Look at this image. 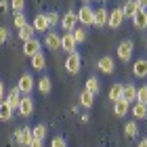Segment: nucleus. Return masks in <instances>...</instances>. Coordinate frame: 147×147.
<instances>
[{"label": "nucleus", "instance_id": "nucleus-1", "mask_svg": "<svg viewBox=\"0 0 147 147\" xmlns=\"http://www.w3.org/2000/svg\"><path fill=\"white\" fill-rule=\"evenodd\" d=\"M118 59L120 61H130L132 53H135V42L132 40H122V42L118 44Z\"/></svg>", "mask_w": 147, "mask_h": 147}, {"label": "nucleus", "instance_id": "nucleus-2", "mask_svg": "<svg viewBox=\"0 0 147 147\" xmlns=\"http://www.w3.org/2000/svg\"><path fill=\"white\" fill-rule=\"evenodd\" d=\"M17 88H19V92H21V95H30V92L36 88L34 76H32V74H23V76L19 78V82H17Z\"/></svg>", "mask_w": 147, "mask_h": 147}, {"label": "nucleus", "instance_id": "nucleus-3", "mask_svg": "<svg viewBox=\"0 0 147 147\" xmlns=\"http://www.w3.org/2000/svg\"><path fill=\"white\" fill-rule=\"evenodd\" d=\"M44 46L49 51H59L61 49V34L55 32V30H49L46 36H44Z\"/></svg>", "mask_w": 147, "mask_h": 147}, {"label": "nucleus", "instance_id": "nucleus-4", "mask_svg": "<svg viewBox=\"0 0 147 147\" xmlns=\"http://www.w3.org/2000/svg\"><path fill=\"white\" fill-rule=\"evenodd\" d=\"M92 21H95V11H92L88 4H84L82 9L78 11V23L82 25V28H86V25H92Z\"/></svg>", "mask_w": 147, "mask_h": 147}, {"label": "nucleus", "instance_id": "nucleus-5", "mask_svg": "<svg viewBox=\"0 0 147 147\" xmlns=\"http://www.w3.org/2000/svg\"><path fill=\"white\" fill-rule=\"evenodd\" d=\"M65 69L69 74H80V69H82V57H80L78 53L67 55V59H65Z\"/></svg>", "mask_w": 147, "mask_h": 147}, {"label": "nucleus", "instance_id": "nucleus-6", "mask_svg": "<svg viewBox=\"0 0 147 147\" xmlns=\"http://www.w3.org/2000/svg\"><path fill=\"white\" fill-rule=\"evenodd\" d=\"M17 111L21 113L23 118H30L32 113H34V99H32L30 95H23V97H21V101H19Z\"/></svg>", "mask_w": 147, "mask_h": 147}, {"label": "nucleus", "instance_id": "nucleus-7", "mask_svg": "<svg viewBox=\"0 0 147 147\" xmlns=\"http://www.w3.org/2000/svg\"><path fill=\"white\" fill-rule=\"evenodd\" d=\"M61 28H63L65 32H71L74 28H78V13H76V11H67V13L61 17Z\"/></svg>", "mask_w": 147, "mask_h": 147}, {"label": "nucleus", "instance_id": "nucleus-8", "mask_svg": "<svg viewBox=\"0 0 147 147\" xmlns=\"http://www.w3.org/2000/svg\"><path fill=\"white\" fill-rule=\"evenodd\" d=\"M32 128L30 126H23V128H19V130H15V141H17V145H23V147H28L30 143H32Z\"/></svg>", "mask_w": 147, "mask_h": 147}, {"label": "nucleus", "instance_id": "nucleus-9", "mask_svg": "<svg viewBox=\"0 0 147 147\" xmlns=\"http://www.w3.org/2000/svg\"><path fill=\"white\" fill-rule=\"evenodd\" d=\"M124 13H122V6H118V9H113L111 13H109V19H107V25H109V28L111 30H118L120 28V25H122L124 23Z\"/></svg>", "mask_w": 147, "mask_h": 147}, {"label": "nucleus", "instance_id": "nucleus-10", "mask_svg": "<svg viewBox=\"0 0 147 147\" xmlns=\"http://www.w3.org/2000/svg\"><path fill=\"white\" fill-rule=\"evenodd\" d=\"M97 69L101 74H113L116 71V61H113L109 55H105V57H101L97 61Z\"/></svg>", "mask_w": 147, "mask_h": 147}, {"label": "nucleus", "instance_id": "nucleus-11", "mask_svg": "<svg viewBox=\"0 0 147 147\" xmlns=\"http://www.w3.org/2000/svg\"><path fill=\"white\" fill-rule=\"evenodd\" d=\"M42 51V42L40 40H36V38H32V40H28V42H23V55L25 57H34L36 53H40Z\"/></svg>", "mask_w": 147, "mask_h": 147}, {"label": "nucleus", "instance_id": "nucleus-12", "mask_svg": "<svg viewBox=\"0 0 147 147\" xmlns=\"http://www.w3.org/2000/svg\"><path fill=\"white\" fill-rule=\"evenodd\" d=\"M76 40H74V36H71V32H63L61 34V51H65V53H76Z\"/></svg>", "mask_w": 147, "mask_h": 147}, {"label": "nucleus", "instance_id": "nucleus-13", "mask_svg": "<svg viewBox=\"0 0 147 147\" xmlns=\"http://www.w3.org/2000/svg\"><path fill=\"white\" fill-rule=\"evenodd\" d=\"M21 97H23V95L19 92V88L15 86V88H11V92H9V95L4 97V103L9 105V107H11L13 111H15V109L19 107V101H21Z\"/></svg>", "mask_w": 147, "mask_h": 147}, {"label": "nucleus", "instance_id": "nucleus-14", "mask_svg": "<svg viewBox=\"0 0 147 147\" xmlns=\"http://www.w3.org/2000/svg\"><path fill=\"white\" fill-rule=\"evenodd\" d=\"M107 19H109V11L101 6V9L95 11V21H92V25H97V28H105V25H107Z\"/></svg>", "mask_w": 147, "mask_h": 147}, {"label": "nucleus", "instance_id": "nucleus-15", "mask_svg": "<svg viewBox=\"0 0 147 147\" xmlns=\"http://www.w3.org/2000/svg\"><path fill=\"white\" fill-rule=\"evenodd\" d=\"M132 23H135L137 30H145L147 28V11L145 9H139L135 15H132Z\"/></svg>", "mask_w": 147, "mask_h": 147}, {"label": "nucleus", "instance_id": "nucleus-16", "mask_svg": "<svg viewBox=\"0 0 147 147\" xmlns=\"http://www.w3.org/2000/svg\"><path fill=\"white\" fill-rule=\"evenodd\" d=\"M122 99L126 103H135L137 101V86L135 84H124L122 86Z\"/></svg>", "mask_w": 147, "mask_h": 147}, {"label": "nucleus", "instance_id": "nucleus-17", "mask_svg": "<svg viewBox=\"0 0 147 147\" xmlns=\"http://www.w3.org/2000/svg\"><path fill=\"white\" fill-rule=\"evenodd\" d=\"M32 28H34V32H49V21H46V15H36L34 17V21H32Z\"/></svg>", "mask_w": 147, "mask_h": 147}, {"label": "nucleus", "instance_id": "nucleus-18", "mask_svg": "<svg viewBox=\"0 0 147 147\" xmlns=\"http://www.w3.org/2000/svg\"><path fill=\"white\" fill-rule=\"evenodd\" d=\"M132 74L137 78H145L147 76V59H137L132 63Z\"/></svg>", "mask_w": 147, "mask_h": 147}, {"label": "nucleus", "instance_id": "nucleus-19", "mask_svg": "<svg viewBox=\"0 0 147 147\" xmlns=\"http://www.w3.org/2000/svg\"><path fill=\"white\" fill-rule=\"evenodd\" d=\"M36 88L40 90V95H49V92L53 90V82H51V78L49 76H42L36 82Z\"/></svg>", "mask_w": 147, "mask_h": 147}, {"label": "nucleus", "instance_id": "nucleus-20", "mask_svg": "<svg viewBox=\"0 0 147 147\" xmlns=\"http://www.w3.org/2000/svg\"><path fill=\"white\" fill-rule=\"evenodd\" d=\"M128 109H130V103H126L124 99H118V101L113 103V113H116L118 118H124L126 113H128Z\"/></svg>", "mask_w": 147, "mask_h": 147}, {"label": "nucleus", "instance_id": "nucleus-21", "mask_svg": "<svg viewBox=\"0 0 147 147\" xmlns=\"http://www.w3.org/2000/svg\"><path fill=\"white\" fill-rule=\"evenodd\" d=\"M44 67H46V57H44V53L40 51V53H36V55L32 57V69L42 71Z\"/></svg>", "mask_w": 147, "mask_h": 147}, {"label": "nucleus", "instance_id": "nucleus-22", "mask_svg": "<svg viewBox=\"0 0 147 147\" xmlns=\"http://www.w3.org/2000/svg\"><path fill=\"white\" fill-rule=\"evenodd\" d=\"M99 90H101V82H99V78L90 76L88 80H86V92H90L92 97L99 95Z\"/></svg>", "mask_w": 147, "mask_h": 147}, {"label": "nucleus", "instance_id": "nucleus-23", "mask_svg": "<svg viewBox=\"0 0 147 147\" xmlns=\"http://www.w3.org/2000/svg\"><path fill=\"white\" fill-rule=\"evenodd\" d=\"M78 101H80V105H82V107L90 109V107H92V103H95V97H92L90 92L82 90V92H80V97H78Z\"/></svg>", "mask_w": 147, "mask_h": 147}, {"label": "nucleus", "instance_id": "nucleus-24", "mask_svg": "<svg viewBox=\"0 0 147 147\" xmlns=\"http://www.w3.org/2000/svg\"><path fill=\"white\" fill-rule=\"evenodd\" d=\"M130 111L137 120H143V118H147V103H135V107Z\"/></svg>", "mask_w": 147, "mask_h": 147}, {"label": "nucleus", "instance_id": "nucleus-25", "mask_svg": "<svg viewBox=\"0 0 147 147\" xmlns=\"http://www.w3.org/2000/svg\"><path fill=\"white\" fill-rule=\"evenodd\" d=\"M137 11H139V6H137V0H128V2H124V6H122V13H124V17H132Z\"/></svg>", "mask_w": 147, "mask_h": 147}, {"label": "nucleus", "instance_id": "nucleus-26", "mask_svg": "<svg viewBox=\"0 0 147 147\" xmlns=\"http://www.w3.org/2000/svg\"><path fill=\"white\" fill-rule=\"evenodd\" d=\"M124 135L128 137V139H132V137H137V135H139V124L135 122V120L124 124Z\"/></svg>", "mask_w": 147, "mask_h": 147}, {"label": "nucleus", "instance_id": "nucleus-27", "mask_svg": "<svg viewBox=\"0 0 147 147\" xmlns=\"http://www.w3.org/2000/svg\"><path fill=\"white\" fill-rule=\"evenodd\" d=\"M19 38H21L23 42H28V40H32V38H34V28H32V23L23 25V28L19 30Z\"/></svg>", "mask_w": 147, "mask_h": 147}, {"label": "nucleus", "instance_id": "nucleus-28", "mask_svg": "<svg viewBox=\"0 0 147 147\" xmlns=\"http://www.w3.org/2000/svg\"><path fill=\"white\" fill-rule=\"evenodd\" d=\"M71 36H74V40H76V44H82L88 34H86V30L80 25V28H74V30H71Z\"/></svg>", "mask_w": 147, "mask_h": 147}, {"label": "nucleus", "instance_id": "nucleus-29", "mask_svg": "<svg viewBox=\"0 0 147 147\" xmlns=\"http://www.w3.org/2000/svg\"><path fill=\"white\" fill-rule=\"evenodd\" d=\"M122 86L124 84H113L111 88H109V101L111 103H116L118 99H122Z\"/></svg>", "mask_w": 147, "mask_h": 147}, {"label": "nucleus", "instance_id": "nucleus-30", "mask_svg": "<svg viewBox=\"0 0 147 147\" xmlns=\"http://www.w3.org/2000/svg\"><path fill=\"white\" fill-rule=\"evenodd\" d=\"M46 21H49V30H53V28H57V25L61 23V17H59V13L51 11V13H46Z\"/></svg>", "mask_w": 147, "mask_h": 147}, {"label": "nucleus", "instance_id": "nucleus-31", "mask_svg": "<svg viewBox=\"0 0 147 147\" xmlns=\"http://www.w3.org/2000/svg\"><path fill=\"white\" fill-rule=\"evenodd\" d=\"M32 137L34 139H40V141H44V137H46V126L44 124H38L32 128Z\"/></svg>", "mask_w": 147, "mask_h": 147}, {"label": "nucleus", "instance_id": "nucleus-32", "mask_svg": "<svg viewBox=\"0 0 147 147\" xmlns=\"http://www.w3.org/2000/svg\"><path fill=\"white\" fill-rule=\"evenodd\" d=\"M0 120H4V122H6V120H13V109L4 101L0 103Z\"/></svg>", "mask_w": 147, "mask_h": 147}, {"label": "nucleus", "instance_id": "nucleus-33", "mask_svg": "<svg viewBox=\"0 0 147 147\" xmlns=\"http://www.w3.org/2000/svg\"><path fill=\"white\" fill-rule=\"evenodd\" d=\"M13 23H15L17 30H21L23 25H28V17H25L23 13H15V15H13Z\"/></svg>", "mask_w": 147, "mask_h": 147}, {"label": "nucleus", "instance_id": "nucleus-34", "mask_svg": "<svg viewBox=\"0 0 147 147\" xmlns=\"http://www.w3.org/2000/svg\"><path fill=\"white\" fill-rule=\"evenodd\" d=\"M137 103H147V84L137 86Z\"/></svg>", "mask_w": 147, "mask_h": 147}, {"label": "nucleus", "instance_id": "nucleus-35", "mask_svg": "<svg viewBox=\"0 0 147 147\" xmlns=\"http://www.w3.org/2000/svg\"><path fill=\"white\" fill-rule=\"evenodd\" d=\"M9 6H11V11H15V13H23V9H25V0H11Z\"/></svg>", "mask_w": 147, "mask_h": 147}, {"label": "nucleus", "instance_id": "nucleus-36", "mask_svg": "<svg viewBox=\"0 0 147 147\" xmlns=\"http://www.w3.org/2000/svg\"><path fill=\"white\" fill-rule=\"evenodd\" d=\"M51 147H67V141L59 135V137H53V141H51Z\"/></svg>", "mask_w": 147, "mask_h": 147}, {"label": "nucleus", "instance_id": "nucleus-37", "mask_svg": "<svg viewBox=\"0 0 147 147\" xmlns=\"http://www.w3.org/2000/svg\"><path fill=\"white\" fill-rule=\"evenodd\" d=\"M9 40V30L6 28H0V44H4Z\"/></svg>", "mask_w": 147, "mask_h": 147}, {"label": "nucleus", "instance_id": "nucleus-38", "mask_svg": "<svg viewBox=\"0 0 147 147\" xmlns=\"http://www.w3.org/2000/svg\"><path fill=\"white\" fill-rule=\"evenodd\" d=\"M9 11V0H0V13H6Z\"/></svg>", "mask_w": 147, "mask_h": 147}, {"label": "nucleus", "instance_id": "nucleus-39", "mask_svg": "<svg viewBox=\"0 0 147 147\" xmlns=\"http://www.w3.org/2000/svg\"><path fill=\"white\" fill-rule=\"evenodd\" d=\"M42 143H44V141H40V139H32V143H30L28 147H42Z\"/></svg>", "mask_w": 147, "mask_h": 147}, {"label": "nucleus", "instance_id": "nucleus-40", "mask_svg": "<svg viewBox=\"0 0 147 147\" xmlns=\"http://www.w3.org/2000/svg\"><path fill=\"white\" fill-rule=\"evenodd\" d=\"M4 97H6V95H4V82L0 80V103L4 101Z\"/></svg>", "mask_w": 147, "mask_h": 147}, {"label": "nucleus", "instance_id": "nucleus-41", "mask_svg": "<svg viewBox=\"0 0 147 147\" xmlns=\"http://www.w3.org/2000/svg\"><path fill=\"white\" fill-rule=\"evenodd\" d=\"M137 6H139V9H145V11H147V0H137Z\"/></svg>", "mask_w": 147, "mask_h": 147}, {"label": "nucleus", "instance_id": "nucleus-42", "mask_svg": "<svg viewBox=\"0 0 147 147\" xmlns=\"http://www.w3.org/2000/svg\"><path fill=\"white\" fill-rule=\"evenodd\" d=\"M88 120H90V118H88V113H84V116L80 118V122H82V124H86V122H88Z\"/></svg>", "mask_w": 147, "mask_h": 147}, {"label": "nucleus", "instance_id": "nucleus-43", "mask_svg": "<svg viewBox=\"0 0 147 147\" xmlns=\"http://www.w3.org/2000/svg\"><path fill=\"white\" fill-rule=\"evenodd\" d=\"M137 147H147V139H143V141H141V143H139Z\"/></svg>", "mask_w": 147, "mask_h": 147}, {"label": "nucleus", "instance_id": "nucleus-44", "mask_svg": "<svg viewBox=\"0 0 147 147\" xmlns=\"http://www.w3.org/2000/svg\"><path fill=\"white\" fill-rule=\"evenodd\" d=\"M82 2H84V4H88V2H90V0H82Z\"/></svg>", "mask_w": 147, "mask_h": 147}, {"label": "nucleus", "instance_id": "nucleus-45", "mask_svg": "<svg viewBox=\"0 0 147 147\" xmlns=\"http://www.w3.org/2000/svg\"><path fill=\"white\" fill-rule=\"evenodd\" d=\"M97 2H107V0H97Z\"/></svg>", "mask_w": 147, "mask_h": 147}, {"label": "nucleus", "instance_id": "nucleus-46", "mask_svg": "<svg viewBox=\"0 0 147 147\" xmlns=\"http://www.w3.org/2000/svg\"><path fill=\"white\" fill-rule=\"evenodd\" d=\"M145 49H147V40H145Z\"/></svg>", "mask_w": 147, "mask_h": 147}]
</instances>
